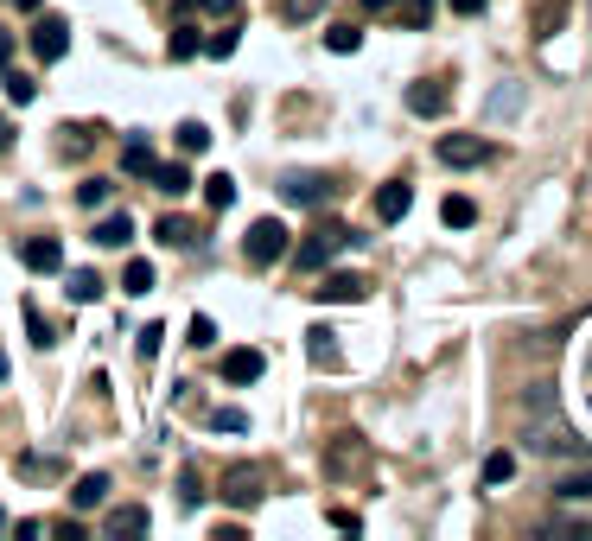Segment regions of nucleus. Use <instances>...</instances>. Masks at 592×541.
I'll return each mask as SVG.
<instances>
[{"instance_id": "obj_1", "label": "nucleus", "mask_w": 592, "mask_h": 541, "mask_svg": "<svg viewBox=\"0 0 592 541\" xmlns=\"http://www.w3.org/2000/svg\"><path fill=\"white\" fill-rule=\"evenodd\" d=\"M542 401H548V382H535V395H529V452H561V459H573V452H580V440H573V427H561V421H548L542 414Z\"/></svg>"}, {"instance_id": "obj_2", "label": "nucleus", "mask_w": 592, "mask_h": 541, "mask_svg": "<svg viewBox=\"0 0 592 541\" xmlns=\"http://www.w3.org/2000/svg\"><path fill=\"white\" fill-rule=\"evenodd\" d=\"M344 242H363V236H351L344 223H319V230H312V236L300 242V249H287V255H293V268L319 274V268H332V255L344 249Z\"/></svg>"}, {"instance_id": "obj_3", "label": "nucleus", "mask_w": 592, "mask_h": 541, "mask_svg": "<svg viewBox=\"0 0 592 541\" xmlns=\"http://www.w3.org/2000/svg\"><path fill=\"white\" fill-rule=\"evenodd\" d=\"M287 249H293V242H287V223H281V217H255L249 236H242V255H249L255 268H274Z\"/></svg>"}, {"instance_id": "obj_4", "label": "nucleus", "mask_w": 592, "mask_h": 541, "mask_svg": "<svg viewBox=\"0 0 592 541\" xmlns=\"http://www.w3.org/2000/svg\"><path fill=\"white\" fill-rule=\"evenodd\" d=\"M217 491H223V503H236V510H255V503L268 497V465H230Z\"/></svg>"}, {"instance_id": "obj_5", "label": "nucleus", "mask_w": 592, "mask_h": 541, "mask_svg": "<svg viewBox=\"0 0 592 541\" xmlns=\"http://www.w3.org/2000/svg\"><path fill=\"white\" fill-rule=\"evenodd\" d=\"M26 45H32V58H39V64H58L64 51H71V20H64V13H39L32 32H26Z\"/></svg>"}, {"instance_id": "obj_6", "label": "nucleus", "mask_w": 592, "mask_h": 541, "mask_svg": "<svg viewBox=\"0 0 592 541\" xmlns=\"http://www.w3.org/2000/svg\"><path fill=\"white\" fill-rule=\"evenodd\" d=\"M433 153H440L446 166H459V172H465V166H484L497 147H491V141H478V134H440V147H433Z\"/></svg>"}, {"instance_id": "obj_7", "label": "nucleus", "mask_w": 592, "mask_h": 541, "mask_svg": "<svg viewBox=\"0 0 592 541\" xmlns=\"http://www.w3.org/2000/svg\"><path fill=\"white\" fill-rule=\"evenodd\" d=\"M363 293H370V281H363V274H325V281L312 287V300H319V306H357Z\"/></svg>"}, {"instance_id": "obj_8", "label": "nucleus", "mask_w": 592, "mask_h": 541, "mask_svg": "<svg viewBox=\"0 0 592 541\" xmlns=\"http://www.w3.org/2000/svg\"><path fill=\"white\" fill-rule=\"evenodd\" d=\"M261 370H268V357L249 351V344L223 351V382H230V389H249V382H261Z\"/></svg>"}, {"instance_id": "obj_9", "label": "nucleus", "mask_w": 592, "mask_h": 541, "mask_svg": "<svg viewBox=\"0 0 592 541\" xmlns=\"http://www.w3.org/2000/svg\"><path fill=\"white\" fill-rule=\"evenodd\" d=\"M325 191H332L325 172H281V198L287 204H325Z\"/></svg>"}, {"instance_id": "obj_10", "label": "nucleus", "mask_w": 592, "mask_h": 541, "mask_svg": "<svg viewBox=\"0 0 592 541\" xmlns=\"http://www.w3.org/2000/svg\"><path fill=\"white\" fill-rule=\"evenodd\" d=\"M20 261H26L32 274H58V268H64V242H58V236H32L26 249H20Z\"/></svg>"}, {"instance_id": "obj_11", "label": "nucleus", "mask_w": 592, "mask_h": 541, "mask_svg": "<svg viewBox=\"0 0 592 541\" xmlns=\"http://www.w3.org/2000/svg\"><path fill=\"white\" fill-rule=\"evenodd\" d=\"M90 242H96V249H128V242H134V217H128V211H109V217L90 230Z\"/></svg>"}, {"instance_id": "obj_12", "label": "nucleus", "mask_w": 592, "mask_h": 541, "mask_svg": "<svg viewBox=\"0 0 592 541\" xmlns=\"http://www.w3.org/2000/svg\"><path fill=\"white\" fill-rule=\"evenodd\" d=\"M109 503V471H83L71 484V510H102Z\"/></svg>"}, {"instance_id": "obj_13", "label": "nucleus", "mask_w": 592, "mask_h": 541, "mask_svg": "<svg viewBox=\"0 0 592 541\" xmlns=\"http://www.w3.org/2000/svg\"><path fill=\"white\" fill-rule=\"evenodd\" d=\"M153 242H160V249H198V223H185V217H160L153 223Z\"/></svg>"}, {"instance_id": "obj_14", "label": "nucleus", "mask_w": 592, "mask_h": 541, "mask_svg": "<svg viewBox=\"0 0 592 541\" xmlns=\"http://www.w3.org/2000/svg\"><path fill=\"white\" fill-rule=\"evenodd\" d=\"M408 204H414L408 179H389V185L376 191V217H382V223H402V217H408Z\"/></svg>"}, {"instance_id": "obj_15", "label": "nucleus", "mask_w": 592, "mask_h": 541, "mask_svg": "<svg viewBox=\"0 0 592 541\" xmlns=\"http://www.w3.org/2000/svg\"><path fill=\"white\" fill-rule=\"evenodd\" d=\"M147 179H153V191H166V198H185V191H191V172L179 160H153Z\"/></svg>"}, {"instance_id": "obj_16", "label": "nucleus", "mask_w": 592, "mask_h": 541, "mask_svg": "<svg viewBox=\"0 0 592 541\" xmlns=\"http://www.w3.org/2000/svg\"><path fill=\"white\" fill-rule=\"evenodd\" d=\"M357 465H363L357 433H338V440H332V452H325V471H332V478H344V471H357Z\"/></svg>"}, {"instance_id": "obj_17", "label": "nucleus", "mask_w": 592, "mask_h": 541, "mask_svg": "<svg viewBox=\"0 0 592 541\" xmlns=\"http://www.w3.org/2000/svg\"><path fill=\"white\" fill-rule=\"evenodd\" d=\"M554 503H592V465L561 471V478H554Z\"/></svg>"}, {"instance_id": "obj_18", "label": "nucleus", "mask_w": 592, "mask_h": 541, "mask_svg": "<svg viewBox=\"0 0 592 541\" xmlns=\"http://www.w3.org/2000/svg\"><path fill=\"white\" fill-rule=\"evenodd\" d=\"M306 357L319 363V370H338V363H344V357H338V331L312 325V331H306Z\"/></svg>"}, {"instance_id": "obj_19", "label": "nucleus", "mask_w": 592, "mask_h": 541, "mask_svg": "<svg viewBox=\"0 0 592 541\" xmlns=\"http://www.w3.org/2000/svg\"><path fill=\"white\" fill-rule=\"evenodd\" d=\"M408 109H414V115H446V90H440L433 77L408 83Z\"/></svg>"}, {"instance_id": "obj_20", "label": "nucleus", "mask_w": 592, "mask_h": 541, "mask_svg": "<svg viewBox=\"0 0 592 541\" xmlns=\"http://www.w3.org/2000/svg\"><path fill=\"white\" fill-rule=\"evenodd\" d=\"M64 293H71L77 306H90V300H102V274H96V268H71V281H64Z\"/></svg>"}, {"instance_id": "obj_21", "label": "nucleus", "mask_w": 592, "mask_h": 541, "mask_svg": "<svg viewBox=\"0 0 592 541\" xmlns=\"http://www.w3.org/2000/svg\"><path fill=\"white\" fill-rule=\"evenodd\" d=\"M198 45H204V39H198V26H172V32H166V58H172V64L198 58Z\"/></svg>"}, {"instance_id": "obj_22", "label": "nucleus", "mask_w": 592, "mask_h": 541, "mask_svg": "<svg viewBox=\"0 0 592 541\" xmlns=\"http://www.w3.org/2000/svg\"><path fill=\"white\" fill-rule=\"evenodd\" d=\"M121 172H128V179H147V172H153V147L141 141V134L121 147Z\"/></svg>"}, {"instance_id": "obj_23", "label": "nucleus", "mask_w": 592, "mask_h": 541, "mask_svg": "<svg viewBox=\"0 0 592 541\" xmlns=\"http://www.w3.org/2000/svg\"><path fill=\"white\" fill-rule=\"evenodd\" d=\"M478 478H484V491H497V484H510V478H516V452H491Z\"/></svg>"}, {"instance_id": "obj_24", "label": "nucleus", "mask_w": 592, "mask_h": 541, "mask_svg": "<svg viewBox=\"0 0 592 541\" xmlns=\"http://www.w3.org/2000/svg\"><path fill=\"white\" fill-rule=\"evenodd\" d=\"M204 198H211V211H230V204H236V179H230V172H211V179H204Z\"/></svg>"}, {"instance_id": "obj_25", "label": "nucleus", "mask_w": 592, "mask_h": 541, "mask_svg": "<svg viewBox=\"0 0 592 541\" xmlns=\"http://www.w3.org/2000/svg\"><path fill=\"white\" fill-rule=\"evenodd\" d=\"M440 217H446V230H472V223H478V204H472V198H446Z\"/></svg>"}, {"instance_id": "obj_26", "label": "nucleus", "mask_w": 592, "mask_h": 541, "mask_svg": "<svg viewBox=\"0 0 592 541\" xmlns=\"http://www.w3.org/2000/svg\"><path fill=\"white\" fill-rule=\"evenodd\" d=\"M121 293H134V300L153 293V261H128V268H121Z\"/></svg>"}, {"instance_id": "obj_27", "label": "nucleus", "mask_w": 592, "mask_h": 541, "mask_svg": "<svg viewBox=\"0 0 592 541\" xmlns=\"http://www.w3.org/2000/svg\"><path fill=\"white\" fill-rule=\"evenodd\" d=\"M20 312H26V331H32V344H39V351H51V344H58V338H51V319H45V312L32 306V300H26Z\"/></svg>"}, {"instance_id": "obj_28", "label": "nucleus", "mask_w": 592, "mask_h": 541, "mask_svg": "<svg viewBox=\"0 0 592 541\" xmlns=\"http://www.w3.org/2000/svg\"><path fill=\"white\" fill-rule=\"evenodd\" d=\"M211 147V128L204 121H179V153H204Z\"/></svg>"}, {"instance_id": "obj_29", "label": "nucleus", "mask_w": 592, "mask_h": 541, "mask_svg": "<svg viewBox=\"0 0 592 541\" xmlns=\"http://www.w3.org/2000/svg\"><path fill=\"white\" fill-rule=\"evenodd\" d=\"M325 45H332L338 58H351V51L363 45V32H357V26H332V32H325Z\"/></svg>"}, {"instance_id": "obj_30", "label": "nucleus", "mask_w": 592, "mask_h": 541, "mask_svg": "<svg viewBox=\"0 0 592 541\" xmlns=\"http://www.w3.org/2000/svg\"><path fill=\"white\" fill-rule=\"evenodd\" d=\"M109 191H115L109 179H83V185H77V204H90V211H102V204H109Z\"/></svg>"}, {"instance_id": "obj_31", "label": "nucleus", "mask_w": 592, "mask_h": 541, "mask_svg": "<svg viewBox=\"0 0 592 541\" xmlns=\"http://www.w3.org/2000/svg\"><path fill=\"white\" fill-rule=\"evenodd\" d=\"M147 529V510H115L109 516V535H141Z\"/></svg>"}, {"instance_id": "obj_32", "label": "nucleus", "mask_w": 592, "mask_h": 541, "mask_svg": "<svg viewBox=\"0 0 592 541\" xmlns=\"http://www.w3.org/2000/svg\"><path fill=\"white\" fill-rule=\"evenodd\" d=\"M185 344H198V351H211V344H217V319H211V312H198V319H191V338Z\"/></svg>"}, {"instance_id": "obj_33", "label": "nucleus", "mask_w": 592, "mask_h": 541, "mask_svg": "<svg viewBox=\"0 0 592 541\" xmlns=\"http://www.w3.org/2000/svg\"><path fill=\"white\" fill-rule=\"evenodd\" d=\"M179 503H185V510H198V503H204V484H198V465H185V478H179Z\"/></svg>"}, {"instance_id": "obj_34", "label": "nucleus", "mask_w": 592, "mask_h": 541, "mask_svg": "<svg viewBox=\"0 0 592 541\" xmlns=\"http://www.w3.org/2000/svg\"><path fill=\"white\" fill-rule=\"evenodd\" d=\"M32 96H39V83H32V77H20V71H7V102H20V109H26Z\"/></svg>"}, {"instance_id": "obj_35", "label": "nucleus", "mask_w": 592, "mask_h": 541, "mask_svg": "<svg viewBox=\"0 0 592 541\" xmlns=\"http://www.w3.org/2000/svg\"><path fill=\"white\" fill-rule=\"evenodd\" d=\"M548 535H592V516H548Z\"/></svg>"}, {"instance_id": "obj_36", "label": "nucleus", "mask_w": 592, "mask_h": 541, "mask_svg": "<svg viewBox=\"0 0 592 541\" xmlns=\"http://www.w3.org/2000/svg\"><path fill=\"white\" fill-rule=\"evenodd\" d=\"M312 13H325V0H281V20H293V26L312 20Z\"/></svg>"}, {"instance_id": "obj_37", "label": "nucleus", "mask_w": 592, "mask_h": 541, "mask_svg": "<svg viewBox=\"0 0 592 541\" xmlns=\"http://www.w3.org/2000/svg\"><path fill=\"white\" fill-rule=\"evenodd\" d=\"M198 51H211V58H230V51H236V26H223V32H211V39H204Z\"/></svg>"}, {"instance_id": "obj_38", "label": "nucleus", "mask_w": 592, "mask_h": 541, "mask_svg": "<svg viewBox=\"0 0 592 541\" xmlns=\"http://www.w3.org/2000/svg\"><path fill=\"white\" fill-rule=\"evenodd\" d=\"M64 153L83 160V153H90V128H64Z\"/></svg>"}, {"instance_id": "obj_39", "label": "nucleus", "mask_w": 592, "mask_h": 541, "mask_svg": "<svg viewBox=\"0 0 592 541\" xmlns=\"http://www.w3.org/2000/svg\"><path fill=\"white\" fill-rule=\"evenodd\" d=\"M160 344H166V325H147V331H141V357L153 363V357H160Z\"/></svg>"}, {"instance_id": "obj_40", "label": "nucleus", "mask_w": 592, "mask_h": 541, "mask_svg": "<svg viewBox=\"0 0 592 541\" xmlns=\"http://www.w3.org/2000/svg\"><path fill=\"white\" fill-rule=\"evenodd\" d=\"M211 421H217L223 433H242V427H249V414H242V408H217V414H211Z\"/></svg>"}, {"instance_id": "obj_41", "label": "nucleus", "mask_w": 592, "mask_h": 541, "mask_svg": "<svg viewBox=\"0 0 592 541\" xmlns=\"http://www.w3.org/2000/svg\"><path fill=\"white\" fill-rule=\"evenodd\" d=\"M433 20V0H408V26H427Z\"/></svg>"}, {"instance_id": "obj_42", "label": "nucleus", "mask_w": 592, "mask_h": 541, "mask_svg": "<svg viewBox=\"0 0 592 541\" xmlns=\"http://www.w3.org/2000/svg\"><path fill=\"white\" fill-rule=\"evenodd\" d=\"M491 7V0H452V13H465V20H472V13H484Z\"/></svg>"}, {"instance_id": "obj_43", "label": "nucleus", "mask_w": 592, "mask_h": 541, "mask_svg": "<svg viewBox=\"0 0 592 541\" xmlns=\"http://www.w3.org/2000/svg\"><path fill=\"white\" fill-rule=\"evenodd\" d=\"M7 147H13V121L0 115V153H7Z\"/></svg>"}, {"instance_id": "obj_44", "label": "nucleus", "mask_w": 592, "mask_h": 541, "mask_svg": "<svg viewBox=\"0 0 592 541\" xmlns=\"http://www.w3.org/2000/svg\"><path fill=\"white\" fill-rule=\"evenodd\" d=\"M13 58V32H0V64H7Z\"/></svg>"}, {"instance_id": "obj_45", "label": "nucleus", "mask_w": 592, "mask_h": 541, "mask_svg": "<svg viewBox=\"0 0 592 541\" xmlns=\"http://www.w3.org/2000/svg\"><path fill=\"white\" fill-rule=\"evenodd\" d=\"M204 7H211V13H230V7H236V0H204Z\"/></svg>"}, {"instance_id": "obj_46", "label": "nucleus", "mask_w": 592, "mask_h": 541, "mask_svg": "<svg viewBox=\"0 0 592 541\" xmlns=\"http://www.w3.org/2000/svg\"><path fill=\"white\" fill-rule=\"evenodd\" d=\"M363 7H370V13H382V7H395V0H363Z\"/></svg>"}, {"instance_id": "obj_47", "label": "nucleus", "mask_w": 592, "mask_h": 541, "mask_svg": "<svg viewBox=\"0 0 592 541\" xmlns=\"http://www.w3.org/2000/svg\"><path fill=\"white\" fill-rule=\"evenodd\" d=\"M45 7V0H20V13H39Z\"/></svg>"}, {"instance_id": "obj_48", "label": "nucleus", "mask_w": 592, "mask_h": 541, "mask_svg": "<svg viewBox=\"0 0 592 541\" xmlns=\"http://www.w3.org/2000/svg\"><path fill=\"white\" fill-rule=\"evenodd\" d=\"M0 535H7V510H0Z\"/></svg>"}, {"instance_id": "obj_49", "label": "nucleus", "mask_w": 592, "mask_h": 541, "mask_svg": "<svg viewBox=\"0 0 592 541\" xmlns=\"http://www.w3.org/2000/svg\"><path fill=\"white\" fill-rule=\"evenodd\" d=\"M0 376H7V357H0Z\"/></svg>"}]
</instances>
